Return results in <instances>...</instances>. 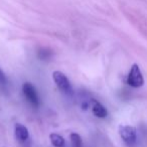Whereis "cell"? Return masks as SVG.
<instances>
[{"label":"cell","instance_id":"4","mask_svg":"<svg viewBox=\"0 0 147 147\" xmlns=\"http://www.w3.org/2000/svg\"><path fill=\"white\" fill-rule=\"evenodd\" d=\"M22 92L24 97L26 98V100L32 105L33 107H38L40 104V101H39L38 95L35 90L34 86H33L31 83L26 82L22 85Z\"/></svg>","mask_w":147,"mask_h":147},{"label":"cell","instance_id":"2","mask_svg":"<svg viewBox=\"0 0 147 147\" xmlns=\"http://www.w3.org/2000/svg\"><path fill=\"white\" fill-rule=\"evenodd\" d=\"M119 135L121 139L126 143L128 146H133L137 140V131L135 127L129 125H120L118 129Z\"/></svg>","mask_w":147,"mask_h":147},{"label":"cell","instance_id":"9","mask_svg":"<svg viewBox=\"0 0 147 147\" xmlns=\"http://www.w3.org/2000/svg\"><path fill=\"white\" fill-rule=\"evenodd\" d=\"M38 57L40 59H51V51L47 47H42L38 51V53H37Z\"/></svg>","mask_w":147,"mask_h":147},{"label":"cell","instance_id":"1","mask_svg":"<svg viewBox=\"0 0 147 147\" xmlns=\"http://www.w3.org/2000/svg\"><path fill=\"white\" fill-rule=\"evenodd\" d=\"M53 79L55 84L57 85V87L59 88V90L61 92H63V94H67V95L73 94L71 85L65 74L59 71H55L53 73Z\"/></svg>","mask_w":147,"mask_h":147},{"label":"cell","instance_id":"10","mask_svg":"<svg viewBox=\"0 0 147 147\" xmlns=\"http://www.w3.org/2000/svg\"><path fill=\"white\" fill-rule=\"evenodd\" d=\"M7 83V79L5 77L4 73L2 71V69H0V84L1 85H5Z\"/></svg>","mask_w":147,"mask_h":147},{"label":"cell","instance_id":"8","mask_svg":"<svg viewBox=\"0 0 147 147\" xmlns=\"http://www.w3.org/2000/svg\"><path fill=\"white\" fill-rule=\"evenodd\" d=\"M71 147H82V138L78 133H71L69 135Z\"/></svg>","mask_w":147,"mask_h":147},{"label":"cell","instance_id":"7","mask_svg":"<svg viewBox=\"0 0 147 147\" xmlns=\"http://www.w3.org/2000/svg\"><path fill=\"white\" fill-rule=\"evenodd\" d=\"M49 139H51V144L55 147H65V139H63V136H61L57 133H51L49 135Z\"/></svg>","mask_w":147,"mask_h":147},{"label":"cell","instance_id":"3","mask_svg":"<svg viewBox=\"0 0 147 147\" xmlns=\"http://www.w3.org/2000/svg\"><path fill=\"white\" fill-rule=\"evenodd\" d=\"M127 84L133 88H140L144 85L143 75L140 71V67L137 63H133L129 75L127 77Z\"/></svg>","mask_w":147,"mask_h":147},{"label":"cell","instance_id":"5","mask_svg":"<svg viewBox=\"0 0 147 147\" xmlns=\"http://www.w3.org/2000/svg\"><path fill=\"white\" fill-rule=\"evenodd\" d=\"M90 107H91V110H92V113L96 117H98V118H105L107 116V114H108L106 108L100 102L95 100V99H91Z\"/></svg>","mask_w":147,"mask_h":147},{"label":"cell","instance_id":"6","mask_svg":"<svg viewBox=\"0 0 147 147\" xmlns=\"http://www.w3.org/2000/svg\"><path fill=\"white\" fill-rule=\"evenodd\" d=\"M14 133L15 137L18 141L20 142H25L29 137L28 129L24 126V125L20 124V123H16L14 126Z\"/></svg>","mask_w":147,"mask_h":147}]
</instances>
